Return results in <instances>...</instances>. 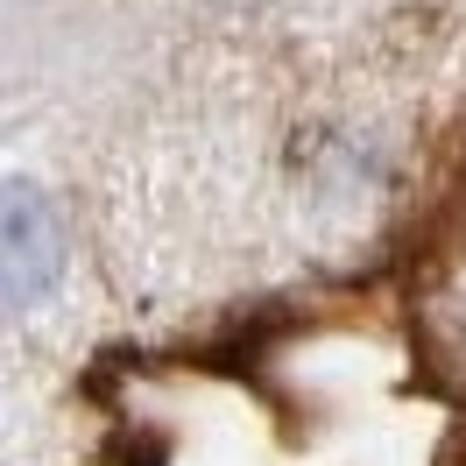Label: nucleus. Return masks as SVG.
Instances as JSON below:
<instances>
[{
  "mask_svg": "<svg viewBox=\"0 0 466 466\" xmlns=\"http://www.w3.org/2000/svg\"><path fill=\"white\" fill-rule=\"evenodd\" d=\"M64 276V219L29 177H0V311H35Z\"/></svg>",
  "mask_w": 466,
  "mask_h": 466,
  "instance_id": "1",
  "label": "nucleus"
}]
</instances>
